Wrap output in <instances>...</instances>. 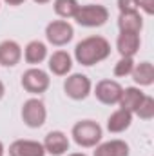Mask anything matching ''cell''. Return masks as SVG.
<instances>
[{
  "mask_svg": "<svg viewBox=\"0 0 154 156\" xmlns=\"http://www.w3.org/2000/svg\"><path fill=\"white\" fill-rule=\"evenodd\" d=\"M45 118H47V111H45V105L44 102L38 98H29L24 102L22 105V120L27 127H33V129H38L45 123Z\"/></svg>",
  "mask_w": 154,
  "mask_h": 156,
  "instance_id": "277c9868",
  "label": "cell"
},
{
  "mask_svg": "<svg viewBox=\"0 0 154 156\" xmlns=\"http://www.w3.org/2000/svg\"><path fill=\"white\" fill-rule=\"evenodd\" d=\"M118 27L120 33H134L140 35L142 27H143V18L140 16V13H120L118 18Z\"/></svg>",
  "mask_w": 154,
  "mask_h": 156,
  "instance_id": "9a60e30c",
  "label": "cell"
},
{
  "mask_svg": "<svg viewBox=\"0 0 154 156\" xmlns=\"http://www.w3.org/2000/svg\"><path fill=\"white\" fill-rule=\"evenodd\" d=\"M42 145H44L45 153H49L53 156H62L69 151V138L62 131H51L45 136Z\"/></svg>",
  "mask_w": 154,
  "mask_h": 156,
  "instance_id": "9c48e42d",
  "label": "cell"
},
{
  "mask_svg": "<svg viewBox=\"0 0 154 156\" xmlns=\"http://www.w3.org/2000/svg\"><path fill=\"white\" fill-rule=\"evenodd\" d=\"M132 80L138 85H152L154 82V67L151 62H142L138 66H134L132 69Z\"/></svg>",
  "mask_w": 154,
  "mask_h": 156,
  "instance_id": "d6986e66",
  "label": "cell"
},
{
  "mask_svg": "<svg viewBox=\"0 0 154 156\" xmlns=\"http://www.w3.org/2000/svg\"><path fill=\"white\" fill-rule=\"evenodd\" d=\"M134 66H136V64H134L132 58L121 56V60L114 66V76H127V75H131L132 69H134Z\"/></svg>",
  "mask_w": 154,
  "mask_h": 156,
  "instance_id": "7402d4cb",
  "label": "cell"
},
{
  "mask_svg": "<svg viewBox=\"0 0 154 156\" xmlns=\"http://www.w3.org/2000/svg\"><path fill=\"white\" fill-rule=\"evenodd\" d=\"M53 5H54V13L62 18H73L80 7L76 0H54Z\"/></svg>",
  "mask_w": 154,
  "mask_h": 156,
  "instance_id": "ffe728a7",
  "label": "cell"
},
{
  "mask_svg": "<svg viewBox=\"0 0 154 156\" xmlns=\"http://www.w3.org/2000/svg\"><path fill=\"white\" fill-rule=\"evenodd\" d=\"M49 71L56 76H65L73 69V58L65 51H54L49 56Z\"/></svg>",
  "mask_w": 154,
  "mask_h": 156,
  "instance_id": "8fae6325",
  "label": "cell"
},
{
  "mask_svg": "<svg viewBox=\"0 0 154 156\" xmlns=\"http://www.w3.org/2000/svg\"><path fill=\"white\" fill-rule=\"evenodd\" d=\"M4 93H5V87H4V83H2V80H0V100L4 98Z\"/></svg>",
  "mask_w": 154,
  "mask_h": 156,
  "instance_id": "484cf974",
  "label": "cell"
},
{
  "mask_svg": "<svg viewBox=\"0 0 154 156\" xmlns=\"http://www.w3.org/2000/svg\"><path fill=\"white\" fill-rule=\"evenodd\" d=\"M9 156H45V149L35 140H16L9 145Z\"/></svg>",
  "mask_w": 154,
  "mask_h": 156,
  "instance_id": "30bf717a",
  "label": "cell"
},
{
  "mask_svg": "<svg viewBox=\"0 0 154 156\" xmlns=\"http://www.w3.org/2000/svg\"><path fill=\"white\" fill-rule=\"evenodd\" d=\"M138 7H142L147 15H154V0H136Z\"/></svg>",
  "mask_w": 154,
  "mask_h": 156,
  "instance_id": "cb8c5ba5",
  "label": "cell"
},
{
  "mask_svg": "<svg viewBox=\"0 0 154 156\" xmlns=\"http://www.w3.org/2000/svg\"><path fill=\"white\" fill-rule=\"evenodd\" d=\"M118 9H120V13H136L138 4H136V0H118Z\"/></svg>",
  "mask_w": 154,
  "mask_h": 156,
  "instance_id": "603a6c76",
  "label": "cell"
},
{
  "mask_svg": "<svg viewBox=\"0 0 154 156\" xmlns=\"http://www.w3.org/2000/svg\"><path fill=\"white\" fill-rule=\"evenodd\" d=\"M22 58V47L15 40H4L0 44V64L5 67H13Z\"/></svg>",
  "mask_w": 154,
  "mask_h": 156,
  "instance_id": "7c38bea8",
  "label": "cell"
},
{
  "mask_svg": "<svg viewBox=\"0 0 154 156\" xmlns=\"http://www.w3.org/2000/svg\"><path fill=\"white\" fill-rule=\"evenodd\" d=\"M111 55V44L103 37H89L78 42L75 47V58L78 64L91 67Z\"/></svg>",
  "mask_w": 154,
  "mask_h": 156,
  "instance_id": "6da1fadb",
  "label": "cell"
},
{
  "mask_svg": "<svg viewBox=\"0 0 154 156\" xmlns=\"http://www.w3.org/2000/svg\"><path fill=\"white\" fill-rule=\"evenodd\" d=\"M4 154V144H2V142H0V156Z\"/></svg>",
  "mask_w": 154,
  "mask_h": 156,
  "instance_id": "f1b7e54d",
  "label": "cell"
},
{
  "mask_svg": "<svg viewBox=\"0 0 154 156\" xmlns=\"http://www.w3.org/2000/svg\"><path fill=\"white\" fill-rule=\"evenodd\" d=\"M24 58L27 64L31 66H37V64H42L45 58H47V47L44 42L40 40H33L26 45V51H24Z\"/></svg>",
  "mask_w": 154,
  "mask_h": 156,
  "instance_id": "ac0fdd59",
  "label": "cell"
},
{
  "mask_svg": "<svg viewBox=\"0 0 154 156\" xmlns=\"http://www.w3.org/2000/svg\"><path fill=\"white\" fill-rule=\"evenodd\" d=\"M73 37H75V29L65 20H53L45 27V38H47V42L56 45V47H62V45L69 44L73 40Z\"/></svg>",
  "mask_w": 154,
  "mask_h": 156,
  "instance_id": "5b68a950",
  "label": "cell"
},
{
  "mask_svg": "<svg viewBox=\"0 0 154 156\" xmlns=\"http://www.w3.org/2000/svg\"><path fill=\"white\" fill-rule=\"evenodd\" d=\"M143 96H145V93L142 89H138V87H127V89H123L121 91V96H120V102H118L120 104V109H125L129 113H134L138 109L140 102L143 100Z\"/></svg>",
  "mask_w": 154,
  "mask_h": 156,
  "instance_id": "5bb4252c",
  "label": "cell"
},
{
  "mask_svg": "<svg viewBox=\"0 0 154 156\" xmlns=\"http://www.w3.org/2000/svg\"><path fill=\"white\" fill-rule=\"evenodd\" d=\"M67 156H87V154H83V153H73V154H67Z\"/></svg>",
  "mask_w": 154,
  "mask_h": 156,
  "instance_id": "83f0119b",
  "label": "cell"
},
{
  "mask_svg": "<svg viewBox=\"0 0 154 156\" xmlns=\"http://www.w3.org/2000/svg\"><path fill=\"white\" fill-rule=\"evenodd\" d=\"M5 4H9V5H20V4H24L26 0H4Z\"/></svg>",
  "mask_w": 154,
  "mask_h": 156,
  "instance_id": "d4e9b609",
  "label": "cell"
},
{
  "mask_svg": "<svg viewBox=\"0 0 154 156\" xmlns=\"http://www.w3.org/2000/svg\"><path fill=\"white\" fill-rule=\"evenodd\" d=\"M121 91H123V87L118 82H114V80H102L94 87V96L105 105H114V104L120 102Z\"/></svg>",
  "mask_w": 154,
  "mask_h": 156,
  "instance_id": "ba28073f",
  "label": "cell"
},
{
  "mask_svg": "<svg viewBox=\"0 0 154 156\" xmlns=\"http://www.w3.org/2000/svg\"><path fill=\"white\" fill-rule=\"evenodd\" d=\"M35 4H47V2H51V0H33Z\"/></svg>",
  "mask_w": 154,
  "mask_h": 156,
  "instance_id": "4316f807",
  "label": "cell"
},
{
  "mask_svg": "<svg viewBox=\"0 0 154 156\" xmlns=\"http://www.w3.org/2000/svg\"><path fill=\"white\" fill-rule=\"evenodd\" d=\"M91 89H93L91 80L82 73H75V75L67 76L65 83H64L65 94L73 100H85L91 94Z\"/></svg>",
  "mask_w": 154,
  "mask_h": 156,
  "instance_id": "52a82bcc",
  "label": "cell"
},
{
  "mask_svg": "<svg viewBox=\"0 0 154 156\" xmlns=\"http://www.w3.org/2000/svg\"><path fill=\"white\" fill-rule=\"evenodd\" d=\"M94 156H129V145L123 140L103 142L96 147Z\"/></svg>",
  "mask_w": 154,
  "mask_h": 156,
  "instance_id": "e0dca14e",
  "label": "cell"
},
{
  "mask_svg": "<svg viewBox=\"0 0 154 156\" xmlns=\"http://www.w3.org/2000/svg\"><path fill=\"white\" fill-rule=\"evenodd\" d=\"M134 115L142 118V120H152L154 118V98L152 96H143V100L140 102L138 109L134 111Z\"/></svg>",
  "mask_w": 154,
  "mask_h": 156,
  "instance_id": "44dd1931",
  "label": "cell"
},
{
  "mask_svg": "<svg viewBox=\"0 0 154 156\" xmlns=\"http://www.w3.org/2000/svg\"><path fill=\"white\" fill-rule=\"evenodd\" d=\"M71 134L80 147H96L102 140V127L93 120H82L75 123Z\"/></svg>",
  "mask_w": 154,
  "mask_h": 156,
  "instance_id": "7a4b0ae2",
  "label": "cell"
},
{
  "mask_svg": "<svg viewBox=\"0 0 154 156\" xmlns=\"http://www.w3.org/2000/svg\"><path fill=\"white\" fill-rule=\"evenodd\" d=\"M116 49L121 56L125 58H132L138 49H140V35L134 33H120V37L116 40Z\"/></svg>",
  "mask_w": 154,
  "mask_h": 156,
  "instance_id": "4fadbf2b",
  "label": "cell"
},
{
  "mask_svg": "<svg viewBox=\"0 0 154 156\" xmlns=\"http://www.w3.org/2000/svg\"><path fill=\"white\" fill-rule=\"evenodd\" d=\"M49 83H51L49 75L45 71H42L40 67H31L22 75V87L31 94L45 93L49 89Z\"/></svg>",
  "mask_w": 154,
  "mask_h": 156,
  "instance_id": "8992f818",
  "label": "cell"
},
{
  "mask_svg": "<svg viewBox=\"0 0 154 156\" xmlns=\"http://www.w3.org/2000/svg\"><path fill=\"white\" fill-rule=\"evenodd\" d=\"M73 18L76 20V24L83 27H100L109 20V11L105 5H98V4L80 5Z\"/></svg>",
  "mask_w": 154,
  "mask_h": 156,
  "instance_id": "3957f363",
  "label": "cell"
},
{
  "mask_svg": "<svg viewBox=\"0 0 154 156\" xmlns=\"http://www.w3.org/2000/svg\"><path fill=\"white\" fill-rule=\"evenodd\" d=\"M131 123H132V113L125 109H118L107 120V129L116 134V133H123L125 129H129Z\"/></svg>",
  "mask_w": 154,
  "mask_h": 156,
  "instance_id": "2e32d148",
  "label": "cell"
}]
</instances>
